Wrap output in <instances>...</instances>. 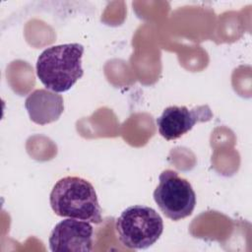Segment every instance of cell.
<instances>
[{
  "label": "cell",
  "instance_id": "277c9868",
  "mask_svg": "<svg viewBox=\"0 0 252 252\" xmlns=\"http://www.w3.org/2000/svg\"><path fill=\"white\" fill-rule=\"evenodd\" d=\"M158 181L154 200L161 213L175 221L189 217L196 206V194L189 181L171 169L163 170Z\"/></svg>",
  "mask_w": 252,
  "mask_h": 252
},
{
  "label": "cell",
  "instance_id": "5b68a950",
  "mask_svg": "<svg viewBox=\"0 0 252 252\" xmlns=\"http://www.w3.org/2000/svg\"><path fill=\"white\" fill-rule=\"evenodd\" d=\"M213 118L209 105L203 104L189 109L185 105L166 107L157 118L158 133L167 141L176 140L189 132L196 123L207 122Z\"/></svg>",
  "mask_w": 252,
  "mask_h": 252
},
{
  "label": "cell",
  "instance_id": "3957f363",
  "mask_svg": "<svg viewBox=\"0 0 252 252\" xmlns=\"http://www.w3.org/2000/svg\"><path fill=\"white\" fill-rule=\"evenodd\" d=\"M115 230L127 248L146 249L161 235L163 220L153 208L135 205L125 209L117 218Z\"/></svg>",
  "mask_w": 252,
  "mask_h": 252
},
{
  "label": "cell",
  "instance_id": "8992f818",
  "mask_svg": "<svg viewBox=\"0 0 252 252\" xmlns=\"http://www.w3.org/2000/svg\"><path fill=\"white\" fill-rule=\"evenodd\" d=\"M48 242L53 252H90L93 250L94 228L89 221L68 218L55 225Z\"/></svg>",
  "mask_w": 252,
  "mask_h": 252
},
{
  "label": "cell",
  "instance_id": "6da1fadb",
  "mask_svg": "<svg viewBox=\"0 0 252 252\" xmlns=\"http://www.w3.org/2000/svg\"><path fill=\"white\" fill-rule=\"evenodd\" d=\"M83 53L84 46L80 43H65L46 48L36 61L39 81L54 93L69 91L84 74Z\"/></svg>",
  "mask_w": 252,
  "mask_h": 252
},
{
  "label": "cell",
  "instance_id": "52a82bcc",
  "mask_svg": "<svg viewBox=\"0 0 252 252\" xmlns=\"http://www.w3.org/2000/svg\"><path fill=\"white\" fill-rule=\"evenodd\" d=\"M25 107L32 121L45 125L56 121L64 110L63 97L45 89H38L31 93L25 100Z\"/></svg>",
  "mask_w": 252,
  "mask_h": 252
},
{
  "label": "cell",
  "instance_id": "7a4b0ae2",
  "mask_svg": "<svg viewBox=\"0 0 252 252\" xmlns=\"http://www.w3.org/2000/svg\"><path fill=\"white\" fill-rule=\"evenodd\" d=\"M49 203L59 217L93 223H99L102 220L95 190L84 178L66 176L59 179L50 192Z\"/></svg>",
  "mask_w": 252,
  "mask_h": 252
}]
</instances>
